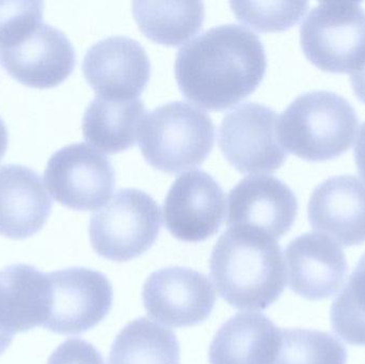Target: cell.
<instances>
[{"mask_svg": "<svg viewBox=\"0 0 365 364\" xmlns=\"http://www.w3.org/2000/svg\"><path fill=\"white\" fill-rule=\"evenodd\" d=\"M281 331L264 314H236L212 339L210 363L274 364L280 348Z\"/></svg>", "mask_w": 365, "mask_h": 364, "instance_id": "cell-19", "label": "cell"}, {"mask_svg": "<svg viewBox=\"0 0 365 364\" xmlns=\"http://www.w3.org/2000/svg\"><path fill=\"white\" fill-rule=\"evenodd\" d=\"M238 21L259 31H284L306 14L308 1H231Z\"/></svg>", "mask_w": 365, "mask_h": 364, "instance_id": "cell-25", "label": "cell"}, {"mask_svg": "<svg viewBox=\"0 0 365 364\" xmlns=\"http://www.w3.org/2000/svg\"><path fill=\"white\" fill-rule=\"evenodd\" d=\"M43 6L41 1H0V51L43 23Z\"/></svg>", "mask_w": 365, "mask_h": 364, "instance_id": "cell-26", "label": "cell"}, {"mask_svg": "<svg viewBox=\"0 0 365 364\" xmlns=\"http://www.w3.org/2000/svg\"><path fill=\"white\" fill-rule=\"evenodd\" d=\"M8 130H6V124H4V120L0 117V160L4 158V154H6V149H8Z\"/></svg>", "mask_w": 365, "mask_h": 364, "instance_id": "cell-30", "label": "cell"}, {"mask_svg": "<svg viewBox=\"0 0 365 364\" xmlns=\"http://www.w3.org/2000/svg\"><path fill=\"white\" fill-rule=\"evenodd\" d=\"M307 59L330 73H351L365 59V10L359 2L317 4L300 27Z\"/></svg>", "mask_w": 365, "mask_h": 364, "instance_id": "cell-6", "label": "cell"}, {"mask_svg": "<svg viewBox=\"0 0 365 364\" xmlns=\"http://www.w3.org/2000/svg\"><path fill=\"white\" fill-rule=\"evenodd\" d=\"M181 348L170 329L147 318L126 325L113 341L109 364H180Z\"/></svg>", "mask_w": 365, "mask_h": 364, "instance_id": "cell-22", "label": "cell"}, {"mask_svg": "<svg viewBox=\"0 0 365 364\" xmlns=\"http://www.w3.org/2000/svg\"><path fill=\"white\" fill-rule=\"evenodd\" d=\"M0 64L19 83L49 89L72 74L76 53L63 32L42 23L16 44L1 49Z\"/></svg>", "mask_w": 365, "mask_h": 364, "instance_id": "cell-12", "label": "cell"}, {"mask_svg": "<svg viewBox=\"0 0 365 364\" xmlns=\"http://www.w3.org/2000/svg\"><path fill=\"white\" fill-rule=\"evenodd\" d=\"M83 72L98 96L135 100L149 83L151 63L138 41L109 36L90 47L83 58Z\"/></svg>", "mask_w": 365, "mask_h": 364, "instance_id": "cell-13", "label": "cell"}, {"mask_svg": "<svg viewBox=\"0 0 365 364\" xmlns=\"http://www.w3.org/2000/svg\"><path fill=\"white\" fill-rule=\"evenodd\" d=\"M279 117L265 105L246 103L230 111L219 128V147L242 173L272 172L287 158L278 136Z\"/></svg>", "mask_w": 365, "mask_h": 364, "instance_id": "cell-8", "label": "cell"}, {"mask_svg": "<svg viewBox=\"0 0 365 364\" xmlns=\"http://www.w3.org/2000/svg\"><path fill=\"white\" fill-rule=\"evenodd\" d=\"M47 364H105L101 353L89 342L68 339L58 346Z\"/></svg>", "mask_w": 365, "mask_h": 364, "instance_id": "cell-27", "label": "cell"}, {"mask_svg": "<svg viewBox=\"0 0 365 364\" xmlns=\"http://www.w3.org/2000/svg\"><path fill=\"white\" fill-rule=\"evenodd\" d=\"M311 227L344 247L365 243V184L355 175L329 177L317 186L308 205Z\"/></svg>", "mask_w": 365, "mask_h": 364, "instance_id": "cell-16", "label": "cell"}, {"mask_svg": "<svg viewBox=\"0 0 365 364\" xmlns=\"http://www.w3.org/2000/svg\"><path fill=\"white\" fill-rule=\"evenodd\" d=\"M13 337L6 335V333H0V355L4 354L9 346L12 343Z\"/></svg>", "mask_w": 365, "mask_h": 364, "instance_id": "cell-31", "label": "cell"}, {"mask_svg": "<svg viewBox=\"0 0 365 364\" xmlns=\"http://www.w3.org/2000/svg\"><path fill=\"white\" fill-rule=\"evenodd\" d=\"M351 81L356 96L365 104V59L351 73Z\"/></svg>", "mask_w": 365, "mask_h": 364, "instance_id": "cell-28", "label": "cell"}, {"mask_svg": "<svg viewBox=\"0 0 365 364\" xmlns=\"http://www.w3.org/2000/svg\"><path fill=\"white\" fill-rule=\"evenodd\" d=\"M45 184L53 198L74 211H93L111 198L115 173L110 160L87 143L56 152L47 162Z\"/></svg>", "mask_w": 365, "mask_h": 364, "instance_id": "cell-7", "label": "cell"}, {"mask_svg": "<svg viewBox=\"0 0 365 364\" xmlns=\"http://www.w3.org/2000/svg\"><path fill=\"white\" fill-rule=\"evenodd\" d=\"M210 269L219 295L242 311L267 309L287 286L278 241L252 229L227 228L214 246Z\"/></svg>", "mask_w": 365, "mask_h": 364, "instance_id": "cell-2", "label": "cell"}, {"mask_svg": "<svg viewBox=\"0 0 365 364\" xmlns=\"http://www.w3.org/2000/svg\"><path fill=\"white\" fill-rule=\"evenodd\" d=\"M143 299L152 318L182 328L207 320L214 310L216 293L203 274L171 266L151 274L143 286Z\"/></svg>", "mask_w": 365, "mask_h": 364, "instance_id": "cell-11", "label": "cell"}, {"mask_svg": "<svg viewBox=\"0 0 365 364\" xmlns=\"http://www.w3.org/2000/svg\"><path fill=\"white\" fill-rule=\"evenodd\" d=\"M47 275L51 303L44 328L59 335H81L108 316L113 291L104 274L72 267Z\"/></svg>", "mask_w": 365, "mask_h": 364, "instance_id": "cell-9", "label": "cell"}, {"mask_svg": "<svg viewBox=\"0 0 365 364\" xmlns=\"http://www.w3.org/2000/svg\"><path fill=\"white\" fill-rule=\"evenodd\" d=\"M48 275L14 264L0 271V333L14 337L44 327L49 313Z\"/></svg>", "mask_w": 365, "mask_h": 364, "instance_id": "cell-18", "label": "cell"}, {"mask_svg": "<svg viewBox=\"0 0 365 364\" xmlns=\"http://www.w3.org/2000/svg\"><path fill=\"white\" fill-rule=\"evenodd\" d=\"M133 13L150 40L178 46L201 30L205 8L202 1H134Z\"/></svg>", "mask_w": 365, "mask_h": 364, "instance_id": "cell-21", "label": "cell"}, {"mask_svg": "<svg viewBox=\"0 0 365 364\" xmlns=\"http://www.w3.org/2000/svg\"><path fill=\"white\" fill-rule=\"evenodd\" d=\"M51 207V197L36 171L21 165L0 167V235L31 237L46 224Z\"/></svg>", "mask_w": 365, "mask_h": 364, "instance_id": "cell-17", "label": "cell"}, {"mask_svg": "<svg viewBox=\"0 0 365 364\" xmlns=\"http://www.w3.org/2000/svg\"><path fill=\"white\" fill-rule=\"evenodd\" d=\"M347 350L331 333L283 329L274 364H346Z\"/></svg>", "mask_w": 365, "mask_h": 364, "instance_id": "cell-23", "label": "cell"}, {"mask_svg": "<svg viewBox=\"0 0 365 364\" xmlns=\"http://www.w3.org/2000/svg\"><path fill=\"white\" fill-rule=\"evenodd\" d=\"M289 288L308 301L334 296L344 284L349 271L342 248L327 235L306 233L285 249Z\"/></svg>", "mask_w": 365, "mask_h": 364, "instance_id": "cell-15", "label": "cell"}, {"mask_svg": "<svg viewBox=\"0 0 365 364\" xmlns=\"http://www.w3.org/2000/svg\"><path fill=\"white\" fill-rule=\"evenodd\" d=\"M297 212V198L287 184L272 175H250L230 192L227 227L252 229L278 241L291 230Z\"/></svg>", "mask_w": 365, "mask_h": 364, "instance_id": "cell-14", "label": "cell"}, {"mask_svg": "<svg viewBox=\"0 0 365 364\" xmlns=\"http://www.w3.org/2000/svg\"><path fill=\"white\" fill-rule=\"evenodd\" d=\"M227 196L218 182L202 170L180 175L164 202L165 224L182 241L200 243L214 236L225 220Z\"/></svg>", "mask_w": 365, "mask_h": 364, "instance_id": "cell-10", "label": "cell"}, {"mask_svg": "<svg viewBox=\"0 0 365 364\" xmlns=\"http://www.w3.org/2000/svg\"><path fill=\"white\" fill-rule=\"evenodd\" d=\"M267 68L259 36L244 26H217L180 48L175 78L185 98L221 111L255 91Z\"/></svg>", "mask_w": 365, "mask_h": 364, "instance_id": "cell-1", "label": "cell"}, {"mask_svg": "<svg viewBox=\"0 0 365 364\" xmlns=\"http://www.w3.org/2000/svg\"><path fill=\"white\" fill-rule=\"evenodd\" d=\"M359 128L353 105L339 94L312 91L302 94L279 119L283 147L309 162L334 160L351 149Z\"/></svg>", "mask_w": 365, "mask_h": 364, "instance_id": "cell-3", "label": "cell"}, {"mask_svg": "<svg viewBox=\"0 0 365 364\" xmlns=\"http://www.w3.org/2000/svg\"><path fill=\"white\" fill-rule=\"evenodd\" d=\"M160 229L162 212L156 201L141 190L121 189L91 216L90 241L102 258L126 262L147 252Z\"/></svg>", "mask_w": 365, "mask_h": 364, "instance_id": "cell-5", "label": "cell"}, {"mask_svg": "<svg viewBox=\"0 0 365 364\" xmlns=\"http://www.w3.org/2000/svg\"><path fill=\"white\" fill-rule=\"evenodd\" d=\"M138 138L152 167L177 175L203 164L214 147L215 126L205 111L179 100L145 115Z\"/></svg>", "mask_w": 365, "mask_h": 364, "instance_id": "cell-4", "label": "cell"}, {"mask_svg": "<svg viewBox=\"0 0 365 364\" xmlns=\"http://www.w3.org/2000/svg\"><path fill=\"white\" fill-rule=\"evenodd\" d=\"M355 160L358 171L365 181V122L360 128L359 136L356 142Z\"/></svg>", "mask_w": 365, "mask_h": 364, "instance_id": "cell-29", "label": "cell"}, {"mask_svg": "<svg viewBox=\"0 0 365 364\" xmlns=\"http://www.w3.org/2000/svg\"><path fill=\"white\" fill-rule=\"evenodd\" d=\"M330 320L343 341L365 346V254L332 303Z\"/></svg>", "mask_w": 365, "mask_h": 364, "instance_id": "cell-24", "label": "cell"}, {"mask_svg": "<svg viewBox=\"0 0 365 364\" xmlns=\"http://www.w3.org/2000/svg\"><path fill=\"white\" fill-rule=\"evenodd\" d=\"M145 117V104L139 98L109 100L98 95L83 115V137L101 152L119 153L134 147Z\"/></svg>", "mask_w": 365, "mask_h": 364, "instance_id": "cell-20", "label": "cell"}]
</instances>
